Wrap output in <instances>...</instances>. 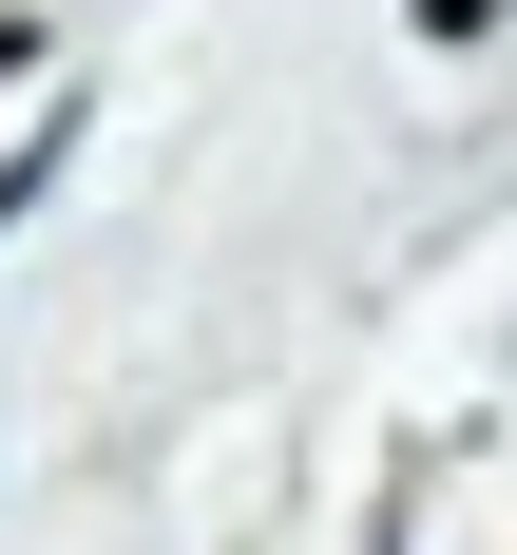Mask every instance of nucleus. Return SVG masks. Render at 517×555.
Here are the masks:
<instances>
[{
    "mask_svg": "<svg viewBox=\"0 0 517 555\" xmlns=\"http://www.w3.org/2000/svg\"><path fill=\"white\" fill-rule=\"evenodd\" d=\"M57 154H77V96H57L39 134H20V154H0V230H20V211H39V192H57Z\"/></svg>",
    "mask_w": 517,
    "mask_h": 555,
    "instance_id": "f257e3e1",
    "label": "nucleus"
},
{
    "mask_svg": "<svg viewBox=\"0 0 517 555\" xmlns=\"http://www.w3.org/2000/svg\"><path fill=\"white\" fill-rule=\"evenodd\" d=\"M0 57H20V39H0Z\"/></svg>",
    "mask_w": 517,
    "mask_h": 555,
    "instance_id": "f03ea898",
    "label": "nucleus"
}]
</instances>
